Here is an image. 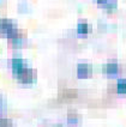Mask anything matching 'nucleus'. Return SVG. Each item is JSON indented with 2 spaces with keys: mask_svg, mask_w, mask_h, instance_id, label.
<instances>
[{
  "mask_svg": "<svg viewBox=\"0 0 126 127\" xmlns=\"http://www.w3.org/2000/svg\"><path fill=\"white\" fill-rule=\"evenodd\" d=\"M27 66H25V63H24V60L21 59V58H14L12 59V70H13V73L14 76L16 74H18L22 70H24Z\"/></svg>",
  "mask_w": 126,
  "mask_h": 127,
  "instance_id": "20e7f679",
  "label": "nucleus"
},
{
  "mask_svg": "<svg viewBox=\"0 0 126 127\" xmlns=\"http://www.w3.org/2000/svg\"><path fill=\"white\" fill-rule=\"evenodd\" d=\"M77 31L78 34H86L88 31H90V27L86 23H79L77 25Z\"/></svg>",
  "mask_w": 126,
  "mask_h": 127,
  "instance_id": "6e6552de",
  "label": "nucleus"
},
{
  "mask_svg": "<svg viewBox=\"0 0 126 127\" xmlns=\"http://www.w3.org/2000/svg\"><path fill=\"white\" fill-rule=\"evenodd\" d=\"M13 30H16V25H14V23L12 21H10V19H0V32L1 34L8 35Z\"/></svg>",
  "mask_w": 126,
  "mask_h": 127,
  "instance_id": "f03ea898",
  "label": "nucleus"
},
{
  "mask_svg": "<svg viewBox=\"0 0 126 127\" xmlns=\"http://www.w3.org/2000/svg\"><path fill=\"white\" fill-rule=\"evenodd\" d=\"M0 127H11V122L7 119H0Z\"/></svg>",
  "mask_w": 126,
  "mask_h": 127,
  "instance_id": "9d476101",
  "label": "nucleus"
},
{
  "mask_svg": "<svg viewBox=\"0 0 126 127\" xmlns=\"http://www.w3.org/2000/svg\"><path fill=\"white\" fill-rule=\"evenodd\" d=\"M16 77L21 80L22 83H31L34 79V72L28 67H25L24 70H22L18 74H16Z\"/></svg>",
  "mask_w": 126,
  "mask_h": 127,
  "instance_id": "f257e3e1",
  "label": "nucleus"
},
{
  "mask_svg": "<svg viewBox=\"0 0 126 127\" xmlns=\"http://www.w3.org/2000/svg\"><path fill=\"white\" fill-rule=\"evenodd\" d=\"M91 65L88 64H79L77 66V76L78 78H88L91 76Z\"/></svg>",
  "mask_w": 126,
  "mask_h": 127,
  "instance_id": "7ed1b4c3",
  "label": "nucleus"
},
{
  "mask_svg": "<svg viewBox=\"0 0 126 127\" xmlns=\"http://www.w3.org/2000/svg\"><path fill=\"white\" fill-rule=\"evenodd\" d=\"M10 40L12 41V44H13V46H17V47H19V46H22V44L24 43V38L19 35V32H18V31H17L13 36H11V37H10Z\"/></svg>",
  "mask_w": 126,
  "mask_h": 127,
  "instance_id": "423d86ee",
  "label": "nucleus"
},
{
  "mask_svg": "<svg viewBox=\"0 0 126 127\" xmlns=\"http://www.w3.org/2000/svg\"><path fill=\"white\" fill-rule=\"evenodd\" d=\"M103 70H105V72L107 74H109V76H115V74L118 73L119 67H118V64L117 63H108L107 65H105Z\"/></svg>",
  "mask_w": 126,
  "mask_h": 127,
  "instance_id": "39448f33",
  "label": "nucleus"
},
{
  "mask_svg": "<svg viewBox=\"0 0 126 127\" xmlns=\"http://www.w3.org/2000/svg\"><path fill=\"white\" fill-rule=\"evenodd\" d=\"M117 91L119 94H126V79H119L117 83Z\"/></svg>",
  "mask_w": 126,
  "mask_h": 127,
  "instance_id": "0eeeda50",
  "label": "nucleus"
},
{
  "mask_svg": "<svg viewBox=\"0 0 126 127\" xmlns=\"http://www.w3.org/2000/svg\"><path fill=\"white\" fill-rule=\"evenodd\" d=\"M97 4L100 6L106 7V8H115L117 7L115 1H102V0H100V1H97Z\"/></svg>",
  "mask_w": 126,
  "mask_h": 127,
  "instance_id": "1a4fd4ad",
  "label": "nucleus"
}]
</instances>
